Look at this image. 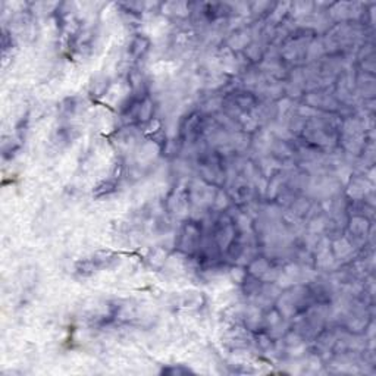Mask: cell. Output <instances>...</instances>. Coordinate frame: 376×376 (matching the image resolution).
<instances>
[{
	"label": "cell",
	"instance_id": "6da1fadb",
	"mask_svg": "<svg viewBox=\"0 0 376 376\" xmlns=\"http://www.w3.org/2000/svg\"><path fill=\"white\" fill-rule=\"evenodd\" d=\"M113 260H117V255L112 252H99L91 257L82 259L81 262L77 263V272L82 277H89L94 272H97L102 268L108 266Z\"/></svg>",
	"mask_w": 376,
	"mask_h": 376
}]
</instances>
